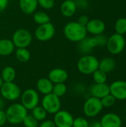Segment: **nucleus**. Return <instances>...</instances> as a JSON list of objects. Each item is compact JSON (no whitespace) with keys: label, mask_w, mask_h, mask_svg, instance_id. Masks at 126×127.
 Returning <instances> with one entry per match:
<instances>
[{"label":"nucleus","mask_w":126,"mask_h":127,"mask_svg":"<svg viewBox=\"0 0 126 127\" xmlns=\"http://www.w3.org/2000/svg\"><path fill=\"white\" fill-rule=\"evenodd\" d=\"M85 28L88 33L93 34L94 36H97L100 34H102V33L105 31V24L101 19H93L89 20Z\"/></svg>","instance_id":"nucleus-14"},{"label":"nucleus","mask_w":126,"mask_h":127,"mask_svg":"<svg viewBox=\"0 0 126 127\" xmlns=\"http://www.w3.org/2000/svg\"><path fill=\"white\" fill-rule=\"evenodd\" d=\"M89 94L91 97L102 99L105 96L110 94L109 85L105 83H94L89 89Z\"/></svg>","instance_id":"nucleus-15"},{"label":"nucleus","mask_w":126,"mask_h":127,"mask_svg":"<svg viewBox=\"0 0 126 127\" xmlns=\"http://www.w3.org/2000/svg\"><path fill=\"white\" fill-rule=\"evenodd\" d=\"M98 59L91 54H84L77 62L78 71L85 75L92 74L99 68Z\"/></svg>","instance_id":"nucleus-3"},{"label":"nucleus","mask_w":126,"mask_h":127,"mask_svg":"<svg viewBox=\"0 0 126 127\" xmlns=\"http://www.w3.org/2000/svg\"><path fill=\"white\" fill-rule=\"evenodd\" d=\"M96 36V38H97V39L98 45L102 46V45H106L108 39H106V37H105L104 35L100 34V35H97V36Z\"/></svg>","instance_id":"nucleus-35"},{"label":"nucleus","mask_w":126,"mask_h":127,"mask_svg":"<svg viewBox=\"0 0 126 127\" xmlns=\"http://www.w3.org/2000/svg\"><path fill=\"white\" fill-rule=\"evenodd\" d=\"M53 87V83L48 78L46 77L40 78L36 82L37 92H39L43 95L52 93Z\"/></svg>","instance_id":"nucleus-17"},{"label":"nucleus","mask_w":126,"mask_h":127,"mask_svg":"<svg viewBox=\"0 0 126 127\" xmlns=\"http://www.w3.org/2000/svg\"><path fill=\"white\" fill-rule=\"evenodd\" d=\"M108 51L114 55L120 54L126 47V39L123 35L114 33L107 40L106 43Z\"/></svg>","instance_id":"nucleus-9"},{"label":"nucleus","mask_w":126,"mask_h":127,"mask_svg":"<svg viewBox=\"0 0 126 127\" xmlns=\"http://www.w3.org/2000/svg\"><path fill=\"white\" fill-rule=\"evenodd\" d=\"M20 103L28 111L32 110L39 106L40 100L38 92L33 89H27L22 92L20 96Z\"/></svg>","instance_id":"nucleus-4"},{"label":"nucleus","mask_w":126,"mask_h":127,"mask_svg":"<svg viewBox=\"0 0 126 127\" xmlns=\"http://www.w3.org/2000/svg\"><path fill=\"white\" fill-rule=\"evenodd\" d=\"M22 124L25 127H39V121L32 115H28L25 118Z\"/></svg>","instance_id":"nucleus-31"},{"label":"nucleus","mask_w":126,"mask_h":127,"mask_svg":"<svg viewBox=\"0 0 126 127\" xmlns=\"http://www.w3.org/2000/svg\"><path fill=\"white\" fill-rule=\"evenodd\" d=\"M32 115L39 122V121H43L45 120L47 117V112L44 109V108L42 106H37L32 110Z\"/></svg>","instance_id":"nucleus-25"},{"label":"nucleus","mask_w":126,"mask_h":127,"mask_svg":"<svg viewBox=\"0 0 126 127\" xmlns=\"http://www.w3.org/2000/svg\"><path fill=\"white\" fill-rule=\"evenodd\" d=\"M55 27L50 22L39 25L34 32V36L40 42H47L51 39L55 35Z\"/></svg>","instance_id":"nucleus-10"},{"label":"nucleus","mask_w":126,"mask_h":127,"mask_svg":"<svg viewBox=\"0 0 126 127\" xmlns=\"http://www.w3.org/2000/svg\"><path fill=\"white\" fill-rule=\"evenodd\" d=\"M110 94L112 95L117 100H126V81L116 80L110 86Z\"/></svg>","instance_id":"nucleus-12"},{"label":"nucleus","mask_w":126,"mask_h":127,"mask_svg":"<svg viewBox=\"0 0 126 127\" xmlns=\"http://www.w3.org/2000/svg\"><path fill=\"white\" fill-rule=\"evenodd\" d=\"M85 26L82 25L78 22H69L63 28V34L65 38L73 42H79L87 36Z\"/></svg>","instance_id":"nucleus-1"},{"label":"nucleus","mask_w":126,"mask_h":127,"mask_svg":"<svg viewBox=\"0 0 126 127\" xmlns=\"http://www.w3.org/2000/svg\"><path fill=\"white\" fill-rule=\"evenodd\" d=\"M76 10L77 7L74 0H65L60 6V11L65 17L73 16Z\"/></svg>","instance_id":"nucleus-19"},{"label":"nucleus","mask_w":126,"mask_h":127,"mask_svg":"<svg viewBox=\"0 0 126 127\" xmlns=\"http://www.w3.org/2000/svg\"><path fill=\"white\" fill-rule=\"evenodd\" d=\"M76 7L79 9H86L88 5V2L87 0H74Z\"/></svg>","instance_id":"nucleus-34"},{"label":"nucleus","mask_w":126,"mask_h":127,"mask_svg":"<svg viewBox=\"0 0 126 127\" xmlns=\"http://www.w3.org/2000/svg\"><path fill=\"white\" fill-rule=\"evenodd\" d=\"M19 4L21 10L27 15L33 14L37 9V0H19Z\"/></svg>","instance_id":"nucleus-18"},{"label":"nucleus","mask_w":126,"mask_h":127,"mask_svg":"<svg viewBox=\"0 0 126 127\" xmlns=\"http://www.w3.org/2000/svg\"><path fill=\"white\" fill-rule=\"evenodd\" d=\"M8 5V0H0V13H2Z\"/></svg>","instance_id":"nucleus-39"},{"label":"nucleus","mask_w":126,"mask_h":127,"mask_svg":"<svg viewBox=\"0 0 126 127\" xmlns=\"http://www.w3.org/2000/svg\"><path fill=\"white\" fill-rule=\"evenodd\" d=\"M102 127H122L123 120L121 117L114 112L105 114L100 120Z\"/></svg>","instance_id":"nucleus-13"},{"label":"nucleus","mask_w":126,"mask_h":127,"mask_svg":"<svg viewBox=\"0 0 126 127\" xmlns=\"http://www.w3.org/2000/svg\"><path fill=\"white\" fill-rule=\"evenodd\" d=\"M116 66L115 61L111 57H105L99 62V69L108 74L111 72Z\"/></svg>","instance_id":"nucleus-21"},{"label":"nucleus","mask_w":126,"mask_h":127,"mask_svg":"<svg viewBox=\"0 0 126 127\" xmlns=\"http://www.w3.org/2000/svg\"><path fill=\"white\" fill-rule=\"evenodd\" d=\"M33 20L37 25H40L50 22V16L44 11H36L33 13Z\"/></svg>","instance_id":"nucleus-24"},{"label":"nucleus","mask_w":126,"mask_h":127,"mask_svg":"<svg viewBox=\"0 0 126 127\" xmlns=\"http://www.w3.org/2000/svg\"><path fill=\"white\" fill-rule=\"evenodd\" d=\"M78 49L79 52L83 54H88L93 49V48L90 45L88 42V38H85L82 41L78 42Z\"/></svg>","instance_id":"nucleus-28"},{"label":"nucleus","mask_w":126,"mask_h":127,"mask_svg":"<svg viewBox=\"0 0 126 127\" xmlns=\"http://www.w3.org/2000/svg\"><path fill=\"white\" fill-rule=\"evenodd\" d=\"M103 106L101 100L94 97H88L83 104V112L88 118H94L102 111Z\"/></svg>","instance_id":"nucleus-7"},{"label":"nucleus","mask_w":126,"mask_h":127,"mask_svg":"<svg viewBox=\"0 0 126 127\" xmlns=\"http://www.w3.org/2000/svg\"><path fill=\"white\" fill-rule=\"evenodd\" d=\"M92 76L95 83H105L108 79L107 74L100 70L99 68L92 74Z\"/></svg>","instance_id":"nucleus-26"},{"label":"nucleus","mask_w":126,"mask_h":127,"mask_svg":"<svg viewBox=\"0 0 126 127\" xmlns=\"http://www.w3.org/2000/svg\"><path fill=\"white\" fill-rule=\"evenodd\" d=\"M16 58L21 63H27L30 60L31 54L28 49L26 48H18L15 52Z\"/></svg>","instance_id":"nucleus-23"},{"label":"nucleus","mask_w":126,"mask_h":127,"mask_svg":"<svg viewBox=\"0 0 126 127\" xmlns=\"http://www.w3.org/2000/svg\"><path fill=\"white\" fill-rule=\"evenodd\" d=\"M15 45L11 39H0V56L7 57L13 54L15 50Z\"/></svg>","instance_id":"nucleus-20"},{"label":"nucleus","mask_w":126,"mask_h":127,"mask_svg":"<svg viewBox=\"0 0 126 127\" xmlns=\"http://www.w3.org/2000/svg\"><path fill=\"white\" fill-rule=\"evenodd\" d=\"M72 127H89V122L83 117H78L74 119Z\"/></svg>","instance_id":"nucleus-32"},{"label":"nucleus","mask_w":126,"mask_h":127,"mask_svg":"<svg viewBox=\"0 0 126 127\" xmlns=\"http://www.w3.org/2000/svg\"><path fill=\"white\" fill-rule=\"evenodd\" d=\"M61 105L60 97L56 96L53 93L44 95L41 101V106L44 108L48 114L51 115H54L59 111L61 109Z\"/></svg>","instance_id":"nucleus-8"},{"label":"nucleus","mask_w":126,"mask_h":127,"mask_svg":"<svg viewBox=\"0 0 126 127\" xmlns=\"http://www.w3.org/2000/svg\"><path fill=\"white\" fill-rule=\"evenodd\" d=\"M66 92H67V86L65 84V83L53 84L52 93L54 94L56 96L61 97L64 96L66 94Z\"/></svg>","instance_id":"nucleus-27"},{"label":"nucleus","mask_w":126,"mask_h":127,"mask_svg":"<svg viewBox=\"0 0 126 127\" xmlns=\"http://www.w3.org/2000/svg\"><path fill=\"white\" fill-rule=\"evenodd\" d=\"M4 107V102L2 97H0V110H2Z\"/></svg>","instance_id":"nucleus-41"},{"label":"nucleus","mask_w":126,"mask_h":127,"mask_svg":"<svg viewBox=\"0 0 126 127\" xmlns=\"http://www.w3.org/2000/svg\"><path fill=\"white\" fill-rule=\"evenodd\" d=\"M7 122L13 125L22 124L25 118L27 115V110L19 103L10 105L5 110Z\"/></svg>","instance_id":"nucleus-2"},{"label":"nucleus","mask_w":126,"mask_h":127,"mask_svg":"<svg viewBox=\"0 0 126 127\" xmlns=\"http://www.w3.org/2000/svg\"><path fill=\"white\" fill-rule=\"evenodd\" d=\"M1 96L3 99L9 101L17 100L22 94L19 86L14 82L3 83L0 89Z\"/></svg>","instance_id":"nucleus-5"},{"label":"nucleus","mask_w":126,"mask_h":127,"mask_svg":"<svg viewBox=\"0 0 126 127\" xmlns=\"http://www.w3.org/2000/svg\"><path fill=\"white\" fill-rule=\"evenodd\" d=\"M38 5L45 10H50L55 5V0H37Z\"/></svg>","instance_id":"nucleus-33"},{"label":"nucleus","mask_w":126,"mask_h":127,"mask_svg":"<svg viewBox=\"0 0 126 127\" xmlns=\"http://www.w3.org/2000/svg\"><path fill=\"white\" fill-rule=\"evenodd\" d=\"M89 18H88V16H86V15H82V16H80L79 17V19H78V22L79 23V24H81L82 25H83V26H86V25L88 24V22H89Z\"/></svg>","instance_id":"nucleus-38"},{"label":"nucleus","mask_w":126,"mask_h":127,"mask_svg":"<svg viewBox=\"0 0 126 127\" xmlns=\"http://www.w3.org/2000/svg\"><path fill=\"white\" fill-rule=\"evenodd\" d=\"M101 102H102V104L103 107L110 108V107L114 106L116 104L117 99L112 95L108 94V95L105 96L104 97H102L101 99Z\"/></svg>","instance_id":"nucleus-30"},{"label":"nucleus","mask_w":126,"mask_h":127,"mask_svg":"<svg viewBox=\"0 0 126 127\" xmlns=\"http://www.w3.org/2000/svg\"><path fill=\"white\" fill-rule=\"evenodd\" d=\"M7 122V115H6L5 111H4L3 109L0 110V127L5 125Z\"/></svg>","instance_id":"nucleus-36"},{"label":"nucleus","mask_w":126,"mask_h":127,"mask_svg":"<svg viewBox=\"0 0 126 127\" xmlns=\"http://www.w3.org/2000/svg\"><path fill=\"white\" fill-rule=\"evenodd\" d=\"M16 71L12 66H5L1 72V78L4 83L13 82L16 78Z\"/></svg>","instance_id":"nucleus-22"},{"label":"nucleus","mask_w":126,"mask_h":127,"mask_svg":"<svg viewBox=\"0 0 126 127\" xmlns=\"http://www.w3.org/2000/svg\"><path fill=\"white\" fill-rule=\"evenodd\" d=\"M38 127H56L54 122L51 120H45L42 121V123Z\"/></svg>","instance_id":"nucleus-37"},{"label":"nucleus","mask_w":126,"mask_h":127,"mask_svg":"<svg viewBox=\"0 0 126 127\" xmlns=\"http://www.w3.org/2000/svg\"><path fill=\"white\" fill-rule=\"evenodd\" d=\"M89 127H102L100 123V121H93L89 123Z\"/></svg>","instance_id":"nucleus-40"},{"label":"nucleus","mask_w":126,"mask_h":127,"mask_svg":"<svg viewBox=\"0 0 126 127\" xmlns=\"http://www.w3.org/2000/svg\"><path fill=\"white\" fill-rule=\"evenodd\" d=\"M116 33L118 34L123 35L126 33V18H120L118 19L114 25Z\"/></svg>","instance_id":"nucleus-29"},{"label":"nucleus","mask_w":126,"mask_h":127,"mask_svg":"<svg viewBox=\"0 0 126 127\" xmlns=\"http://www.w3.org/2000/svg\"><path fill=\"white\" fill-rule=\"evenodd\" d=\"M33 39L31 33L25 28L17 29L12 36V42L16 48H27L28 47Z\"/></svg>","instance_id":"nucleus-6"},{"label":"nucleus","mask_w":126,"mask_h":127,"mask_svg":"<svg viewBox=\"0 0 126 127\" xmlns=\"http://www.w3.org/2000/svg\"><path fill=\"white\" fill-rule=\"evenodd\" d=\"M48 78L53 84L65 83L67 80L68 79V74L63 68H56L49 71Z\"/></svg>","instance_id":"nucleus-16"},{"label":"nucleus","mask_w":126,"mask_h":127,"mask_svg":"<svg viewBox=\"0 0 126 127\" xmlns=\"http://www.w3.org/2000/svg\"></svg>","instance_id":"nucleus-43"},{"label":"nucleus","mask_w":126,"mask_h":127,"mask_svg":"<svg viewBox=\"0 0 126 127\" xmlns=\"http://www.w3.org/2000/svg\"><path fill=\"white\" fill-rule=\"evenodd\" d=\"M3 80H2V79L1 78V77H0V89H1V86H2V84H3Z\"/></svg>","instance_id":"nucleus-42"},{"label":"nucleus","mask_w":126,"mask_h":127,"mask_svg":"<svg viewBox=\"0 0 126 127\" xmlns=\"http://www.w3.org/2000/svg\"><path fill=\"white\" fill-rule=\"evenodd\" d=\"M74 119L72 114L68 111L60 109L54 114L53 121L56 127H72Z\"/></svg>","instance_id":"nucleus-11"}]
</instances>
